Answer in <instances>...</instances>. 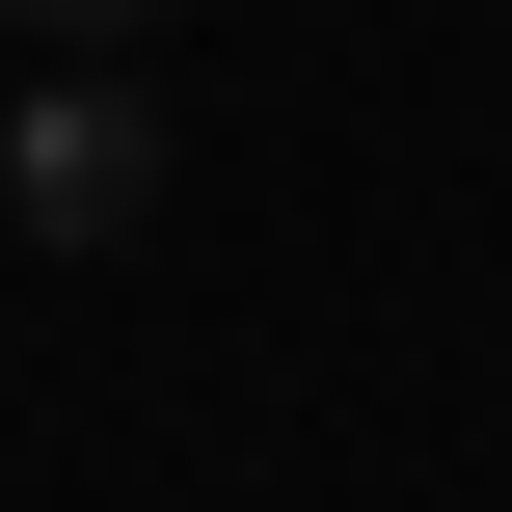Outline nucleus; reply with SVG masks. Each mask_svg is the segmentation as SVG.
Returning <instances> with one entry per match:
<instances>
[{
    "mask_svg": "<svg viewBox=\"0 0 512 512\" xmlns=\"http://www.w3.org/2000/svg\"><path fill=\"white\" fill-rule=\"evenodd\" d=\"M0 216H27V243H135V216H162V108H135L108 54H54V81L0 108Z\"/></svg>",
    "mask_w": 512,
    "mask_h": 512,
    "instance_id": "nucleus-1",
    "label": "nucleus"
},
{
    "mask_svg": "<svg viewBox=\"0 0 512 512\" xmlns=\"http://www.w3.org/2000/svg\"><path fill=\"white\" fill-rule=\"evenodd\" d=\"M0 27H54V54H135V27H162V0H0Z\"/></svg>",
    "mask_w": 512,
    "mask_h": 512,
    "instance_id": "nucleus-2",
    "label": "nucleus"
}]
</instances>
